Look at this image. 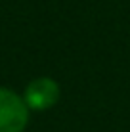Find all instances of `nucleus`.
I'll return each instance as SVG.
<instances>
[{
    "mask_svg": "<svg viewBox=\"0 0 130 132\" xmlns=\"http://www.w3.org/2000/svg\"><path fill=\"white\" fill-rule=\"evenodd\" d=\"M29 121V107L15 92L0 86V132H23Z\"/></svg>",
    "mask_w": 130,
    "mask_h": 132,
    "instance_id": "f257e3e1",
    "label": "nucleus"
},
{
    "mask_svg": "<svg viewBox=\"0 0 130 132\" xmlns=\"http://www.w3.org/2000/svg\"><path fill=\"white\" fill-rule=\"evenodd\" d=\"M59 100V86L56 80L48 79V77H40L34 79L27 84L25 94H23V102L29 109L34 111H44L50 109L52 105H56Z\"/></svg>",
    "mask_w": 130,
    "mask_h": 132,
    "instance_id": "f03ea898",
    "label": "nucleus"
}]
</instances>
